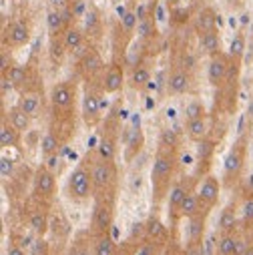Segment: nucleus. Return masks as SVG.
Here are the masks:
<instances>
[{"instance_id":"1","label":"nucleus","mask_w":253,"mask_h":255,"mask_svg":"<svg viewBox=\"0 0 253 255\" xmlns=\"http://www.w3.org/2000/svg\"><path fill=\"white\" fill-rule=\"evenodd\" d=\"M177 149L161 147L155 153L153 169H151V187H153V205L159 207L163 201H167L169 191L173 187L175 173H177Z\"/></svg>"},{"instance_id":"2","label":"nucleus","mask_w":253,"mask_h":255,"mask_svg":"<svg viewBox=\"0 0 253 255\" xmlns=\"http://www.w3.org/2000/svg\"><path fill=\"white\" fill-rule=\"evenodd\" d=\"M247 147H249V137L247 133H243L237 137V141L227 151L225 161H223V177H221L225 189H233L241 183V175H243L245 161H247Z\"/></svg>"},{"instance_id":"3","label":"nucleus","mask_w":253,"mask_h":255,"mask_svg":"<svg viewBox=\"0 0 253 255\" xmlns=\"http://www.w3.org/2000/svg\"><path fill=\"white\" fill-rule=\"evenodd\" d=\"M67 197L75 203H85L95 197V185L91 175V159H83L67 179Z\"/></svg>"},{"instance_id":"4","label":"nucleus","mask_w":253,"mask_h":255,"mask_svg":"<svg viewBox=\"0 0 253 255\" xmlns=\"http://www.w3.org/2000/svg\"><path fill=\"white\" fill-rule=\"evenodd\" d=\"M77 99H79V83H77V79L58 81L48 91V103H50V109H52L54 117L56 115L75 113Z\"/></svg>"},{"instance_id":"5","label":"nucleus","mask_w":253,"mask_h":255,"mask_svg":"<svg viewBox=\"0 0 253 255\" xmlns=\"http://www.w3.org/2000/svg\"><path fill=\"white\" fill-rule=\"evenodd\" d=\"M103 99L105 93L99 87V81H85L81 93V117L91 129L103 121Z\"/></svg>"},{"instance_id":"6","label":"nucleus","mask_w":253,"mask_h":255,"mask_svg":"<svg viewBox=\"0 0 253 255\" xmlns=\"http://www.w3.org/2000/svg\"><path fill=\"white\" fill-rule=\"evenodd\" d=\"M91 175L95 185V197H113V191L117 187V177H119L115 161L97 157L95 161H91Z\"/></svg>"},{"instance_id":"7","label":"nucleus","mask_w":253,"mask_h":255,"mask_svg":"<svg viewBox=\"0 0 253 255\" xmlns=\"http://www.w3.org/2000/svg\"><path fill=\"white\" fill-rule=\"evenodd\" d=\"M115 221V199L113 197H95L93 215H91V237H101L111 233Z\"/></svg>"},{"instance_id":"8","label":"nucleus","mask_w":253,"mask_h":255,"mask_svg":"<svg viewBox=\"0 0 253 255\" xmlns=\"http://www.w3.org/2000/svg\"><path fill=\"white\" fill-rule=\"evenodd\" d=\"M30 38H32V24L28 18H16L2 28V46H8L12 50L26 46Z\"/></svg>"},{"instance_id":"9","label":"nucleus","mask_w":253,"mask_h":255,"mask_svg":"<svg viewBox=\"0 0 253 255\" xmlns=\"http://www.w3.org/2000/svg\"><path fill=\"white\" fill-rule=\"evenodd\" d=\"M75 65H77V75L83 77V81H99L103 77L105 69H107L105 60H103V56H101V52L95 44L89 46L85 56L79 58Z\"/></svg>"},{"instance_id":"10","label":"nucleus","mask_w":253,"mask_h":255,"mask_svg":"<svg viewBox=\"0 0 253 255\" xmlns=\"http://www.w3.org/2000/svg\"><path fill=\"white\" fill-rule=\"evenodd\" d=\"M126 83V73H125V62L113 60L107 65L103 77L99 79V87L103 89L105 95H117L125 89Z\"/></svg>"},{"instance_id":"11","label":"nucleus","mask_w":253,"mask_h":255,"mask_svg":"<svg viewBox=\"0 0 253 255\" xmlns=\"http://www.w3.org/2000/svg\"><path fill=\"white\" fill-rule=\"evenodd\" d=\"M191 189H195V177H181L173 183L171 191H169V197H167V207H169V217L173 221L179 219V207L185 201L187 193Z\"/></svg>"},{"instance_id":"12","label":"nucleus","mask_w":253,"mask_h":255,"mask_svg":"<svg viewBox=\"0 0 253 255\" xmlns=\"http://www.w3.org/2000/svg\"><path fill=\"white\" fill-rule=\"evenodd\" d=\"M117 147H119V125L115 119H109V123L105 125V131L99 139V145H97V157L115 161Z\"/></svg>"},{"instance_id":"13","label":"nucleus","mask_w":253,"mask_h":255,"mask_svg":"<svg viewBox=\"0 0 253 255\" xmlns=\"http://www.w3.org/2000/svg\"><path fill=\"white\" fill-rule=\"evenodd\" d=\"M221 189H223V181L219 177H215L213 173H207L203 177V181L197 185V193H199V197L207 209H213L219 203Z\"/></svg>"},{"instance_id":"14","label":"nucleus","mask_w":253,"mask_h":255,"mask_svg":"<svg viewBox=\"0 0 253 255\" xmlns=\"http://www.w3.org/2000/svg\"><path fill=\"white\" fill-rule=\"evenodd\" d=\"M20 95H18V107L26 113V115H30L32 119H36L40 113H42V109H44V97H42V89L40 87H34V85H28L26 89H22V91H18Z\"/></svg>"},{"instance_id":"15","label":"nucleus","mask_w":253,"mask_h":255,"mask_svg":"<svg viewBox=\"0 0 253 255\" xmlns=\"http://www.w3.org/2000/svg\"><path fill=\"white\" fill-rule=\"evenodd\" d=\"M34 195L40 199H52L56 193V175L48 167H38L32 177Z\"/></svg>"},{"instance_id":"16","label":"nucleus","mask_w":253,"mask_h":255,"mask_svg":"<svg viewBox=\"0 0 253 255\" xmlns=\"http://www.w3.org/2000/svg\"><path fill=\"white\" fill-rule=\"evenodd\" d=\"M229 65H231V58L227 52H219L215 56H209L207 60V83L213 89H219L229 73Z\"/></svg>"},{"instance_id":"17","label":"nucleus","mask_w":253,"mask_h":255,"mask_svg":"<svg viewBox=\"0 0 253 255\" xmlns=\"http://www.w3.org/2000/svg\"><path fill=\"white\" fill-rule=\"evenodd\" d=\"M191 71H187L183 67H175L171 73H169V79H167V93L173 95V97H179V95H187L191 91Z\"/></svg>"},{"instance_id":"18","label":"nucleus","mask_w":253,"mask_h":255,"mask_svg":"<svg viewBox=\"0 0 253 255\" xmlns=\"http://www.w3.org/2000/svg\"><path fill=\"white\" fill-rule=\"evenodd\" d=\"M239 205L237 201H229L221 213H219V223H217V229H219V235L223 233H235L239 229Z\"/></svg>"},{"instance_id":"19","label":"nucleus","mask_w":253,"mask_h":255,"mask_svg":"<svg viewBox=\"0 0 253 255\" xmlns=\"http://www.w3.org/2000/svg\"><path fill=\"white\" fill-rule=\"evenodd\" d=\"M83 28L89 36V40H95V38H101L103 36V28H105V22H103V14L101 10L95 6V4H89L85 14H83Z\"/></svg>"},{"instance_id":"20","label":"nucleus","mask_w":253,"mask_h":255,"mask_svg":"<svg viewBox=\"0 0 253 255\" xmlns=\"http://www.w3.org/2000/svg\"><path fill=\"white\" fill-rule=\"evenodd\" d=\"M215 149H217V141L211 139V137H205V139L197 141V147H195L197 163H199V167H197V177H199V175H203V177L207 175V169H209V165H211V161H213V157H215Z\"/></svg>"},{"instance_id":"21","label":"nucleus","mask_w":253,"mask_h":255,"mask_svg":"<svg viewBox=\"0 0 253 255\" xmlns=\"http://www.w3.org/2000/svg\"><path fill=\"white\" fill-rule=\"evenodd\" d=\"M217 22H219V14H217V10L213 6H203L193 16V28H195L197 34L215 30L217 28Z\"/></svg>"},{"instance_id":"22","label":"nucleus","mask_w":253,"mask_h":255,"mask_svg":"<svg viewBox=\"0 0 253 255\" xmlns=\"http://www.w3.org/2000/svg\"><path fill=\"white\" fill-rule=\"evenodd\" d=\"M207 217L209 211H201L193 217H189V227H187V243H203L205 239V227H207Z\"/></svg>"},{"instance_id":"23","label":"nucleus","mask_w":253,"mask_h":255,"mask_svg":"<svg viewBox=\"0 0 253 255\" xmlns=\"http://www.w3.org/2000/svg\"><path fill=\"white\" fill-rule=\"evenodd\" d=\"M8 79H10V83H12V87L16 91H22V89H26L28 85L34 83V73H32V69L28 65L14 62L12 69L8 71Z\"/></svg>"},{"instance_id":"24","label":"nucleus","mask_w":253,"mask_h":255,"mask_svg":"<svg viewBox=\"0 0 253 255\" xmlns=\"http://www.w3.org/2000/svg\"><path fill=\"white\" fill-rule=\"evenodd\" d=\"M201 211H211V209H207L203 205V201H201V197L197 193V189H191L187 193L185 201L181 203V207H179V219H189V217H193V215H197Z\"/></svg>"},{"instance_id":"25","label":"nucleus","mask_w":253,"mask_h":255,"mask_svg":"<svg viewBox=\"0 0 253 255\" xmlns=\"http://www.w3.org/2000/svg\"><path fill=\"white\" fill-rule=\"evenodd\" d=\"M62 42H65V48L69 54H73L77 48H81L85 42H89V36L85 32L83 26L79 24H71L65 32H62Z\"/></svg>"},{"instance_id":"26","label":"nucleus","mask_w":253,"mask_h":255,"mask_svg":"<svg viewBox=\"0 0 253 255\" xmlns=\"http://www.w3.org/2000/svg\"><path fill=\"white\" fill-rule=\"evenodd\" d=\"M199 52L205 54L207 58H209V56H215V54H219V52H223V48H221V32H219V28L199 34Z\"/></svg>"},{"instance_id":"27","label":"nucleus","mask_w":253,"mask_h":255,"mask_svg":"<svg viewBox=\"0 0 253 255\" xmlns=\"http://www.w3.org/2000/svg\"><path fill=\"white\" fill-rule=\"evenodd\" d=\"M126 83H129V87L133 91H143L145 87H149L151 83V69L145 65V62H141V65L133 67L129 71V77H126Z\"/></svg>"},{"instance_id":"28","label":"nucleus","mask_w":253,"mask_h":255,"mask_svg":"<svg viewBox=\"0 0 253 255\" xmlns=\"http://www.w3.org/2000/svg\"><path fill=\"white\" fill-rule=\"evenodd\" d=\"M69 28L65 16H62V10L60 8H48L46 12V30H48V36H60Z\"/></svg>"},{"instance_id":"29","label":"nucleus","mask_w":253,"mask_h":255,"mask_svg":"<svg viewBox=\"0 0 253 255\" xmlns=\"http://www.w3.org/2000/svg\"><path fill=\"white\" fill-rule=\"evenodd\" d=\"M38 147H40V153H42V157H44V159H50V157L58 155V151H60V147H62L60 133H58V131H54V129L46 131Z\"/></svg>"},{"instance_id":"30","label":"nucleus","mask_w":253,"mask_h":255,"mask_svg":"<svg viewBox=\"0 0 253 255\" xmlns=\"http://www.w3.org/2000/svg\"><path fill=\"white\" fill-rule=\"evenodd\" d=\"M185 135L191 141H201L205 137H209V125H207V117L203 119H191L185 123Z\"/></svg>"},{"instance_id":"31","label":"nucleus","mask_w":253,"mask_h":255,"mask_svg":"<svg viewBox=\"0 0 253 255\" xmlns=\"http://www.w3.org/2000/svg\"><path fill=\"white\" fill-rule=\"evenodd\" d=\"M145 237L151 239L153 243L155 241H165L169 237V231L165 227V223L157 217V215H151L147 221H145Z\"/></svg>"},{"instance_id":"32","label":"nucleus","mask_w":253,"mask_h":255,"mask_svg":"<svg viewBox=\"0 0 253 255\" xmlns=\"http://www.w3.org/2000/svg\"><path fill=\"white\" fill-rule=\"evenodd\" d=\"M239 227L245 233L253 231V195H243L239 205Z\"/></svg>"},{"instance_id":"33","label":"nucleus","mask_w":253,"mask_h":255,"mask_svg":"<svg viewBox=\"0 0 253 255\" xmlns=\"http://www.w3.org/2000/svg\"><path fill=\"white\" fill-rule=\"evenodd\" d=\"M20 131H16L14 127L6 121V117L2 119V125H0V147L8 149V147H18L20 145Z\"/></svg>"},{"instance_id":"34","label":"nucleus","mask_w":253,"mask_h":255,"mask_svg":"<svg viewBox=\"0 0 253 255\" xmlns=\"http://www.w3.org/2000/svg\"><path fill=\"white\" fill-rule=\"evenodd\" d=\"M145 145V135L141 131V127H133L131 133H129V139H126V151H125V159L131 161Z\"/></svg>"},{"instance_id":"35","label":"nucleus","mask_w":253,"mask_h":255,"mask_svg":"<svg viewBox=\"0 0 253 255\" xmlns=\"http://www.w3.org/2000/svg\"><path fill=\"white\" fill-rule=\"evenodd\" d=\"M28 227H30V231H32L36 237H44L46 231L50 229V221H48L46 211H42V209L32 211V213H30V219H28Z\"/></svg>"},{"instance_id":"36","label":"nucleus","mask_w":253,"mask_h":255,"mask_svg":"<svg viewBox=\"0 0 253 255\" xmlns=\"http://www.w3.org/2000/svg\"><path fill=\"white\" fill-rule=\"evenodd\" d=\"M239 233H223L217 239V255H237L239 249Z\"/></svg>"},{"instance_id":"37","label":"nucleus","mask_w":253,"mask_h":255,"mask_svg":"<svg viewBox=\"0 0 253 255\" xmlns=\"http://www.w3.org/2000/svg\"><path fill=\"white\" fill-rule=\"evenodd\" d=\"M8 123L14 127L16 131H20V133H28L30 123H32V117L26 115V113L16 105V107H12V109L8 111Z\"/></svg>"},{"instance_id":"38","label":"nucleus","mask_w":253,"mask_h":255,"mask_svg":"<svg viewBox=\"0 0 253 255\" xmlns=\"http://www.w3.org/2000/svg\"><path fill=\"white\" fill-rule=\"evenodd\" d=\"M93 255H117V243L111 237V233L101 235V237H93Z\"/></svg>"},{"instance_id":"39","label":"nucleus","mask_w":253,"mask_h":255,"mask_svg":"<svg viewBox=\"0 0 253 255\" xmlns=\"http://www.w3.org/2000/svg\"><path fill=\"white\" fill-rule=\"evenodd\" d=\"M245 50H247V38H245V32L239 30V32H235V36L231 38V44H229L227 54H229L231 58H235V60H243Z\"/></svg>"},{"instance_id":"40","label":"nucleus","mask_w":253,"mask_h":255,"mask_svg":"<svg viewBox=\"0 0 253 255\" xmlns=\"http://www.w3.org/2000/svg\"><path fill=\"white\" fill-rule=\"evenodd\" d=\"M139 20H147V18H155L157 12V0H143V2L133 4Z\"/></svg>"},{"instance_id":"41","label":"nucleus","mask_w":253,"mask_h":255,"mask_svg":"<svg viewBox=\"0 0 253 255\" xmlns=\"http://www.w3.org/2000/svg\"><path fill=\"white\" fill-rule=\"evenodd\" d=\"M203 117H207V109H205V105L201 101L193 99V101L187 103V107H185V119L187 121H191V119H203Z\"/></svg>"},{"instance_id":"42","label":"nucleus","mask_w":253,"mask_h":255,"mask_svg":"<svg viewBox=\"0 0 253 255\" xmlns=\"http://www.w3.org/2000/svg\"><path fill=\"white\" fill-rule=\"evenodd\" d=\"M137 34L141 36V40H149L157 36V26H155V18H147V20H139L137 26Z\"/></svg>"},{"instance_id":"43","label":"nucleus","mask_w":253,"mask_h":255,"mask_svg":"<svg viewBox=\"0 0 253 255\" xmlns=\"http://www.w3.org/2000/svg\"><path fill=\"white\" fill-rule=\"evenodd\" d=\"M159 145L167 147V149H177L179 147V135L173 129H163L161 137H159Z\"/></svg>"},{"instance_id":"44","label":"nucleus","mask_w":253,"mask_h":255,"mask_svg":"<svg viewBox=\"0 0 253 255\" xmlns=\"http://www.w3.org/2000/svg\"><path fill=\"white\" fill-rule=\"evenodd\" d=\"M12 48L8 46H2V50H0V75H8V71L12 69L14 60H12Z\"/></svg>"},{"instance_id":"45","label":"nucleus","mask_w":253,"mask_h":255,"mask_svg":"<svg viewBox=\"0 0 253 255\" xmlns=\"http://www.w3.org/2000/svg\"><path fill=\"white\" fill-rule=\"evenodd\" d=\"M67 255H93V249L89 247L87 241H83L81 237H77V241L71 245V249H69Z\"/></svg>"},{"instance_id":"46","label":"nucleus","mask_w":253,"mask_h":255,"mask_svg":"<svg viewBox=\"0 0 253 255\" xmlns=\"http://www.w3.org/2000/svg\"><path fill=\"white\" fill-rule=\"evenodd\" d=\"M30 255H48V243L44 237H36L30 243Z\"/></svg>"},{"instance_id":"47","label":"nucleus","mask_w":253,"mask_h":255,"mask_svg":"<svg viewBox=\"0 0 253 255\" xmlns=\"http://www.w3.org/2000/svg\"><path fill=\"white\" fill-rule=\"evenodd\" d=\"M12 171H14V161L10 157L2 155V157H0V173H2V179H10Z\"/></svg>"},{"instance_id":"48","label":"nucleus","mask_w":253,"mask_h":255,"mask_svg":"<svg viewBox=\"0 0 253 255\" xmlns=\"http://www.w3.org/2000/svg\"><path fill=\"white\" fill-rule=\"evenodd\" d=\"M12 89H14V87H12L10 79H8V75H0V97L4 99Z\"/></svg>"},{"instance_id":"49","label":"nucleus","mask_w":253,"mask_h":255,"mask_svg":"<svg viewBox=\"0 0 253 255\" xmlns=\"http://www.w3.org/2000/svg\"><path fill=\"white\" fill-rule=\"evenodd\" d=\"M241 193H243V195H253V171H251L249 177L243 181V185H241Z\"/></svg>"},{"instance_id":"50","label":"nucleus","mask_w":253,"mask_h":255,"mask_svg":"<svg viewBox=\"0 0 253 255\" xmlns=\"http://www.w3.org/2000/svg\"><path fill=\"white\" fill-rule=\"evenodd\" d=\"M6 255H26V253H24V249H22L20 245L12 243V245L8 247V253H6Z\"/></svg>"},{"instance_id":"51","label":"nucleus","mask_w":253,"mask_h":255,"mask_svg":"<svg viewBox=\"0 0 253 255\" xmlns=\"http://www.w3.org/2000/svg\"><path fill=\"white\" fill-rule=\"evenodd\" d=\"M225 2H227L231 8H237V6H241V4H243V0H225Z\"/></svg>"},{"instance_id":"52","label":"nucleus","mask_w":253,"mask_h":255,"mask_svg":"<svg viewBox=\"0 0 253 255\" xmlns=\"http://www.w3.org/2000/svg\"><path fill=\"white\" fill-rule=\"evenodd\" d=\"M163 2H165L169 8H175V6H179V0H163Z\"/></svg>"},{"instance_id":"53","label":"nucleus","mask_w":253,"mask_h":255,"mask_svg":"<svg viewBox=\"0 0 253 255\" xmlns=\"http://www.w3.org/2000/svg\"><path fill=\"white\" fill-rule=\"evenodd\" d=\"M183 255H185V251H183Z\"/></svg>"}]
</instances>
